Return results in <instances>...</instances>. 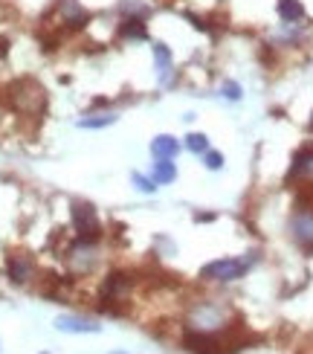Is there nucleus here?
Returning <instances> with one entry per match:
<instances>
[{
  "instance_id": "obj_7",
  "label": "nucleus",
  "mask_w": 313,
  "mask_h": 354,
  "mask_svg": "<svg viewBox=\"0 0 313 354\" xmlns=\"http://www.w3.org/2000/svg\"><path fill=\"white\" fill-rule=\"evenodd\" d=\"M58 18L67 29H82L91 24V12H87L79 0H58Z\"/></svg>"
},
{
  "instance_id": "obj_21",
  "label": "nucleus",
  "mask_w": 313,
  "mask_h": 354,
  "mask_svg": "<svg viewBox=\"0 0 313 354\" xmlns=\"http://www.w3.org/2000/svg\"><path fill=\"white\" fill-rule=\"evenodd\" d=\"M220 93L227 96L229 102H238V99L244 96V93H241V84H235V82H227V84H223V87H220Z\"/></svg>"
},
{
  "instance_id": "obj_17",
  "label": "nucleus",
  "mask_w": 313,
  "mask_h": 354,
  "mask_svg": "<svg viewBox=\"0 0 313 354\" xmlns=\"http://www.w3.org/2000/svg\"><path fill=\"white\" fill-rule=\"evenodd\" d=\"M174 177H177V169H174L171 160H157V163H154V180H157V186L171 183Z\"/></svg>"
},
{
  "instance_id": "obj_13",
  "label": "nucleus",
  "mask_w": 313,
  "mask_h": 354,
  "mask_svg": "<svg viewBox=\"0 0 313 354\" xmlns=\"http://www.w3.org/2000/svg\"><path fill=\"white\" fill-rule=\"evenodd\" d=\"M119 35L122 38H133V41H145L148 38V29H145V24H142V18H125L122 24H119Z\"/></svg>"
},
{
  "instance_id": "obj_24",
  "label": "nucleus",
  "mask_w": 313,
  "mask_h": 354,
  "mask_svg": "<svg viewBox=\"0 0 313 354\" xmlns=\"http://www.w3.org/2000/svg\"><path fill=\"white\" fill-rule=\"evenodd\" d=\"M310 131H313V116H310Z\"/></svg>"
},
{
  "instance_id": "obj_10",
  "label": "nucleus",
  "mask_w": 313,
  "mask_h": 354,
  "mask_svg": "<svg viewBox=\"0 0 313 354\" xmlns=\"http://www.w3.org/2000/svg\"><path fill=\"white\" fill-rule=\"evenodd\" d=\"M55 328H58V331H64V334H99V331H102V326H96L93 319L70 317V314L58 317V319H55Z\"/></svg>"
},
{
  "instance_id": "obj_12",
  "label": "nucleus",
  "mask_w": 313,
  "mask_h": 354,
  "mask_svg": "<svg viewBox=\"0 0 313 354\" xmlns=\"http://www.w3.org/2000/svg\"><path fill=\"white\" fill-rule=\"evenodd\" d=\"M276 12H278V18L285 24H296V21L305 18V6L299 3V0H278Z\"/></svg>"
},
{
  "instance_id": "obj_18",
  "label": "nucleus",
  "mask_w": 313,
  "mask_h": 354,
  "mask_svg": "<svg viewBox=\"0 0 313 354\" xmlns=\"http://www.w3.org/2000/svg\"><path fill=\"white\" fill-rule=\"evenodd\" d=\"M186 149L191 154H206L209 151V137L206 134H189L186 137Z\"/></svg>"
},
{
  "instance_id": "obj_4",
  "label": "nucleus",
  "mask_w": 313,
  "mask_h": 354,
  "mask_svg": "<svg viewBox=\"0 0 313 354\" xmlns=\"http://www.w3.org/2000/svg\"><path fill=\"white\" fill-rule=\"evenodd\" d=\"M290 235H293V241L299 247L313 250V209H310V206H302V209L293 212V218H290Z\"/></svg>"
},
{
  "instance_id": "obj_5",
  "label": "nucleus",
  "mask_w": 313,
  "mask_h": 354,
  "mask_svg": "<svg viewBox=\"0 0 313 354\" xmlns=\"http://www.w3.org/2000/svg\"><path fill=\"white\" fill-rule=\"evenodd\" d=\"M189 326H191V331H209V334H212L215 328H220V326H223V314H220V308L209 305V302L198 305V308H195V314H191V319H189Z\"/></svg>"
},
{
  "instance_id": "obj_14",
  "label": "nucleus",
  "mask_w": 313,
  "mask_h": 354,
  "mask_svg": "<svg viewBox=\"0 0 313 354\" xmlns=\"http://www.w3.org/2000/svg\"><path fill=\"white\" fill-rule=\"evenodd\" d=\"M293 177H313V151H299L293 160V169H290V180Z\"/></svg>"
},
{
  "instance_id": "obj_9",
  "label": "nucleus",
  "mask_w": 313,
  "mask_h": 354,
  "mask_svg": "<svg viewBox=\"0 0 313 354\" xmlns=\"http://www.w3.org/2000/svg\"><path fill=\"white\" fill-rule=\"evenodd\" d=\"M6 270H9V279H12L15 285H26L29 279L35 276V261L29 259V256H23V253H15L6 261Z\"/></svg>"
},
{
  "instance_id": "obj_11",
  "label": "nucleus",
  "mask_w": 313,
  "mask_h": 354,
  "mask_svg": "<svg viewBox=\"0 0 313 354\" xmlns=\"http://www.w3.org/2000/svg\"><path fill=\"white\" fill-rule=\"evenodd\" d=\"M177 151H180V142H177L174 137H169V134H160V137L151 140V154L157 160H174Z\"/></svg>"
},
{
  "instance_id": "obj_23",
  "label": "nucleus",
  "mask_w": 313,
  "mask_h": 354,
  "mask_svg": "<svg viewBox=\"0 0 313 354\" xmlns=\"http://www.w3.org/2000/svg\"><path fill=\"white\" fill-rule=\"evenodd\" d=\"M111 354H128V351H111Z\"/></svg>"
},
{
  "instance_id": "obj_15",
  "label": "nucleus",
  "mask_w": 313,
  "mask_h": 354,
  "mask_svg": "<svg viewBox=\"0 0 313 354\" xmlns=\"http://www.w3.org/2000/svg\"><path fill=\"white\" fill-rule=\"evenodd\" d=\"M116 122V116L111 111H102V113H87L79 120V128H108Z\"/></svg>"
},
{
  "instance_id": "obj_8",
  "label": "nucleus",
  "mask_w": 313,
  "mask_h": 354,
  "mask_svg": "<svg viewBox=\"0 0 313 354\" xmlns=\"http://www.w3.org/2000/svg\"><path fill=\"white\" fill-rule=\"evenodd\" d=\"M131 288H133V276L116 270V273H111V276L102 282V299H104V302H108V299H111V302L125 299Z\"/></svg>"
},
{
  "instance_id": "obj_19",
  "label": "nucleus",
  "mask_w": 313,
  "mask_h": 354,
  "mask_svg": "<svg viewBox=\"0 0 313 354\" xmlns=\"http://www.w3.org/2000/svg\"><path fill=\"white\" fill-rule=\"evenodd\" d=\"M133 186H137L140 192H145V195H151V192H157V180L154 177H145V174H140V171H133Z\"/></svg>"
},
{
  "instance_id": "obj_2",
  "label": "nucleus",
  "mask_w": 313,
  "mask_h": 354,
  "mask_svg": "<svg viewBox=\"0 0 313 354\" xmlns=\"http://www.w3.org/2000/svg\"><path fill=\"white\" fill-rule=\"evenodd\" d=\"M73 227H76L79 241H87V244H96L102 235L99 215L91 203H73Z\"/></svg>"
},
{
  "instance_id": "obj_20",
  "label": "nucleus",
  "mask_w": 313,
  "mask_h": 354,
  "mask_svg": "<svg viewBox=\"0 0 313 354\" xmlns=\"http://www.w3.org/2000/svg\"><path fill=\"white\" fill-rule=\"evenodd\" d=\"M203 163H206V169L218 171V169H223V154L220 151H206L203 154Z\"/></svg>"
},
{
  "instance_id": "obj_22",
  "label": "nucleus",
  "mask_w": 313,
  "mask_h": 354,
  "mask_svg": "<svg viewBox=\"0 0 313 354\" xmlns=\"http://www.w3.org/2000/svg\"><path fill=\"white\" fill-rule=\"evenodd\" d=\"M6 53H9V41H6V38H0V58H3Z\"/></svg>"
},
{
  "instance_id": "obj_3",
  "label": "nucleus",
  "mask_w": 313,
  "mask_h": 354,
  "mask_svg": "<svg viewBox=\"0 0 313 354\" xmlns=\"http://www.w3.org/2000/svg\"><path fill=\"white\" fill-rule=\"evenodd\" d=\"M247 268L249 261H241V259H218L203 264L200 279H206V282H235V279H241L247 273Z\"/></svg>"
},
{
  "instance_id": "obj_16",
  "label": "nucleus",
  "mask_w": 313,
  "mask_h": 354,
  "mask_svg": "<svg viewBox=\"0 0 313 354\" xmlns=\"http://www.w3.org/2000/svg\"><path fill=\"white\" fill-rule=\"evenodd\" d=\"M154 62H157L160 76H162V79H169V73H171V53H169V47H166L162 41L154 44Z\"/></svg>"
},
{
  "instance_id": "obj_1",
  "label": "nucleus",
  "mask_w": 313,
  "mask_h": 354,
  "mask_svg": "<svg viewBox=\"0 0 313 354\" xmlns=\"http://www.w3.org/2000/svg\"><path fill=\"white\" fill-rule=\"evenodd\" d=\"M12 102L18 111H26V113H38L44 108V102H47V91L32 82V79H23L18 84H12Z\"/></svg>"
},
{
  "instance_id": "obj_6",
  "label": "nucleus",
  "mask_w": 313,
  "mask_h": 354,
  "mask_svg": "<svg viewBox=\"0 0 313 354\" xmlns=\"http://www.w3.org/2000/svg\"><path fill=\"white\" fill-rule=\"evenodd\" d=\"M67 264H70V268L76 270V273L93 270V264H96V247L76 239V244L67 250Z\"/></svg>"
}]
</instances>
